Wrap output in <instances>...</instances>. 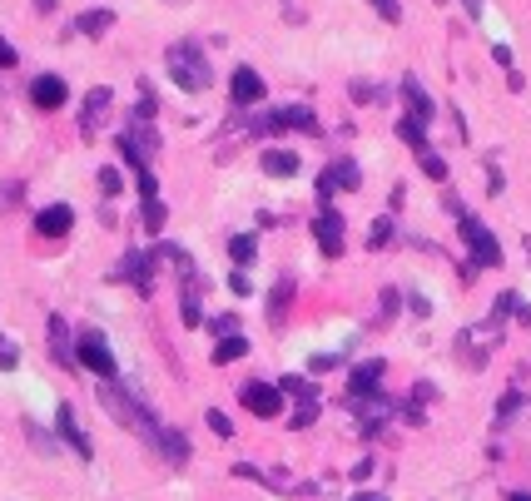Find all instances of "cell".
Wrapping results in <instances>:
<instances>
[{
    "label": "cell",
    "instance_id": "cell-1",
    "mask_svg": "<svg viewBox=\"0 0 531 501\" xmlns=\"http://www.w3.org/2000/svg\"><path fill=\"white\" fill-rule=\"evenodd\" d=\"M100 407H105L120 427H130L134 437H144V442L154 447V437H159V427H164V422H159V417H154L139 397H130L120 382H100Z\"/></svg>",
    "mask_w": 531,
    "mask_h": 501
},
{
    "label": "cell",
    "instance_id": "cell-2",
    "mask_svg": "<svg viewBox=\"0 0 531 501\" xmlns=\"http://www.w3.org/2000/svg\"><path fill=\"white\" fill-rule=\"evenodd\" d=\"M169 75H174L179 90H209L214 85V70H209V60L194 45H174L169 50Z\"/></svg>",
    "mask_w": 531,
    "mask_h": 501
},
{
    "label": "cell",
    "instance_id": "cell-3",
    "mask_svg": "<svg viewBox=\"0 0 531 501\" xmlns=\"http://www.w3.org/2000/svg\"><path fill=\"white\" fill-rule=\"evenodd\" d=\"M462 239H467V249H472V263H477V268H497V263H502V244L492 239V229H487L482 219L462 214Z\"/></svg>",
    "mask_w": 531,
    "mask_h": 501
},
{
    "label": "cell",
    "instance_id": "cell-4",
    "mask_svg": "<svg viewBox=\"0 0 531 501\" xmlns=\"http://www.w3.org/2000/svg\"><path fill=\"white\" fill-rule=\"evenodd\" d=\"M75 363H85L90 373H100L105 382H115V373H120V368H115V353L105 348L100 333H80V343H75Z\"/></svg>",
    "mask_w": 531,
    "mask_h": 501
},
{
    "label": "cell",
    "instance_id": "cell-5",
    "mask_svg": "<svg viewBox=\"0 0 531 501\" xmlns=\"http://www.w3.org/2000/svg\"><path fill=\"white\" fill-rule=\"evenodd\" d=\"M154 263H159V253H130L110 278H115V283H134V288L149 298V293H154Z\"/></svg>",
    "mask_w": 531,
    "mask_h": 501
},
{
    "label": "cell",
    "instance_id": "cell-6",
    "mask_svg": "<svg viewBox=\"0 0 531 501\" xmlns=\"http://www.w3.org/2000/svg\"><path fill=\"white\" fill-rule=\"evenodd\" d=\"M239 402L254 412V417H278L283 412V387H273V382H244V392H239Z\"/></svg>",
    "mask_w": 531,
    "mask_h": 501
},
{
    "label": "cell",
    "instance_id": "cell-7",
    "mask_svg": "<svg viewBox=\"0 0 531 501\" xmlns=\"http://www.w3.org/2000/svg\"><path fill=\"white\" fill-rule=\"evenodd\" d=\"M259 134H273V129H303V134H313L318 129V115L308 110V105H288V110H273L264 120H254Z\"/></svg>",
    "mask_w": 531,
    "mask_h": 501
},
{
    "label": "cell",
    "instance_id": "cell-8",
    "mask_svg": "<svg viewBox=\"0 0 531 501\" xmlns=\"http://www.w3.org/2000/svg\"><path fill=\"white\" fill-rule=\"evenodd\" d=\"M313 239H318V249L328 253V258H338V253H343V214L323 209V214L313 219Z\"/></svg>",
    "mask_w": 531,
    "mask_h": 501
},
{
    "label": "cell",
    "instance_id": "cell-9",
    "mask_svg": "<svg viewBox=\"0 0 531 501\" xmlns=\"http://www.w3.org/2000/svg\"><path fill=\"white\" fill-rule=\"evenodd\" d=\"M55 427H60V437L75 447V457H80V462H90V457H95V447H90V437L80 432V422H75V407H70V402H60V412H55Z\"/></svg>",
    "mask_w": 531,
    "mask_h": 501
},
{
    "label": "cell",
    "instance_id": "cell-10",
    "mask_svg": "<svg viewBox=\"0 0 531 501\" xmlns=\"http://www.w3.org/2000/svg\"><path fill=\"white\" fill-rule=\"evenodd\" d=\"M154 452H159L169 467H189V457H194L189 437H184V432H174V427H159V437H154Z\"/></svg>",
    "mask_w": 531,
    "mask_h": 501
},
{
    "label": "cell",
    "instance_id": "cell-11",
    "mask_svg": "<svg viewBox=\"0 0 531 501\" xmlns=\"http://www.w3.org/2000/svg\"><path fill=\"white\" fill-rule=\"evenodd\" d=\"M358 184H363L358 164H353V159H338V164H328V174L318 179V199H328L333 189H358Z\"/></svg>",
    "mask_w": 531,
    "mask_h": 501
},
{
    "label": "cell",
    "instance_id": "cell-12",
    "mask_svg": "<svg viewBox=\"0 0 531 501\" xmlns=\"http://www.w3.org/2000/svg\"><path fill=\"white\" fill-rule=\"evenodd\" d=\"M65 95H70V90H65L60 75H35V80H30V100H35L40 110H60Z\"/></svg>",
    "mask_w": 531,
    "mask_h": 501
},
{
    "label": "cell",
    "instance_id": "cell-13",
    "mask_svg": "<svg viewBox=\"0 0 531 501\" xmlns=\"http://www.w3.org/2000/svg\"><path fill=\"white\" fill-rule=\"evenodd\" d=\"M70 224H75V214H70L65 204H50V209L35 214V234H40V239H65Z\"/></svg>",
    "mask_w": 531,
    "mask_h": 501
},
{
    "label": "cell",
    "instance_id": "cell-14",
    "mask_svg": "<svg viewBox=\"0 0 531 501\" xmlns=\"http://www.w3.org/2000/svg\"><path fill=\"white\" fill-rule=\"evenodd\" d=\"M110 115V90L100 85V90H90L85 95V110H80V134L85 139H95V129H100V120Z\"/></svg>",
    "mask_w": 531,
    "mask_h": 501
},
{
    "label": "cell",
    "instance_id": "cell-15",
    "mask_svg": "<svg viewBox=\"0 0 531 501\" xmlns=\"http://www.w3.org/2000/svg\"><path fill=\"white\" fill-rule=\"evenodd\" d=\"M229 95H234V105H259V100H264V80H259V75L244 65V70H234Z\"/></svg>",
    "mask_w": 531,
    "mask_h": 501
},
{
    "label": "cell",
    "instance_id": "cell-16",
    "mask_svg": "<svg viewBox=\"0 0 531 501\" xmlns=\"http://www.w3.org/2000/svg\"><path fill=\"white\" fill-rule=\"evenodd\" d=\"M402 95H407V110H412V120H422V125H427V120H432V100H427V90H422V85L407 75V80H402Z\"/></svg>",
    "mask_w": 531,
    "mask_h": 501
},
{
    "label": "cell",
    "instance_id": "cell-17",
    "mask_svg": "<svg viewBox=\"0 0 531 501\" xmlns=\"http://www.w3.org/2000/svg\"><path fill=\"white\" fill-rule=\"evenodd\" d=\"M264 174H273V179L298 174V154L293 149H264Z\"/></svg>",
    "mask_w": 531,
    "mask_h": 501
},
{
    "label": "cell",
    "instance_id": "cell-18",
    "mask_svg": "<svg viewBox=\"0 0 531 501\" xmlns=\"http://www.w3.org/2000/svg\"><path fill=\"white\" fill-rule=\"evenodd\" d=\"M378 382H383V363H363V368H353V377H348V392L353 397H368Z\"/></svg>",
    "mask_w": 531,
    "mask_h": 501
},
{
    "label": "cell",
    "instance_id": "cell-19",
    "mask_svg": "<svg viewBox=\"0 0 531 501\" xmlns=\"http://www.w3.org/2000/svg\"><path fill=\"white\" fill-rule=\"evenodd\" d=\"M398 134H402V144H412L417 154L427 149V125H422V120H412V115H402V120H398Z\"/></svg>",
    "mask_w": 531,
    "mask_h": 501
},
{
    "label": "cell",
    "instance_id": "cell-20",
    "mask_svg": "<svg viewBox=\"0 0 531 501\" xmlns=\"http://www.w3.org/2000/svg\"><path fill=\"white\" fill-rule=\"evenodd\" d=\"M110 25H115V15H110V10H85V15H80V35H95V40H100Z\"/></svg>",
    "mask_w": 531,
    "mask_h": 501
},
{
    "label": "cell",
    "instance_id": "cell-21",
    "mask_svg": "<svg viewBox=\"0 0 531 501\" xmlns=\"http://www.w3.org/2000/svg\"><path fill=\"white\" fill-rule=\"evenodd\" d=\"M249 353V343L239 338V333H229V338H219V348H214V363H234V358H244Z\"/></svg>",
    "mask_w": 531,
    "mask_h": 501
},
{
    "label": "cell",
    "instance_id": "cell-22",
    "mask_svg": "<svg viewBox=\"0 0 531 501\" xmlns=\"http://www.w3.org/2000/svg\"><path fill=\"white\" fill-rule=\"evenodd\" d=\"M164 219H169V209L159 204V194H154V199H144V234H159V229H164Z\"/></svg>",
    "mask_w": 531,
    "mask_h": 501
},
{
    "label": "cell",
    "instance_id": "cell-23",
    "mask_svg": "<svg viewBox=\"0 0 531 501\" xmlns=\"http://www.w3.org/2000/svg\"><path fill=\"white\" fill-rule=\"evenodd\" d=\"M50 353H55L60 363H75V353H70V343H65V323H60V318H50Z\"/></svg>",
    "mask_w": 531,
    "mask_h": 501
},
{
    "label": "cell",
    "instance_id": "cell-24",
    "mask_svg": "<svg viewBox=\"0 0 531 501\" xmlns=\"http://www.w3.org/2000/svg\"><path fill=\"white\" fill-rule=\"evenodd\" d=\"M229 258H234L239 268H249V263L259 258V253H254V239H249V234H234V239H229Z\"/></svg>",
    "mask_w": 531,
    "mask_h": 501
},
{
    "label": "cell",
    "instance_id": "cell-25",
    "mask_svg": "<svg viewBox=\"0 0 531 501\" xmlns=\"http://www.w3.org/2000/svg\"><path fill=\"white\" fill-rule=\"evenodd\" d=\"M417 164H422V174H427V179H437V184L447 179V159H442V154H432V149H422V154H417Z\"/></svg>",
    "mask_w": 531,
    "mask_h": 501
},
{
    "label": "cell",
    "instance_id": "cell-26",
    "mask_svg": "<svg viewBox=\"0 0 531 501\" xmlns=\"http://www.w3.org/2000/svg\"><path fill=\"white\" fill-rule=\"evenodd\" d=\"M288 303H293V283H288V278H283V283H278V288H273V303H268V318H273V323H278V318H283V313H288Z\"/></svg>",
    "mask_w": 531,
    "mask_h": 501
},
{
    "label": "cell",
    "instance_id": "cell-27",
    "mask_svg": "<svg viewBox=\"0 0 531 501\" xmlns=\"http://www.w3.org/2000/svg\"><path fill=\"white\" fill-rule=\"evenodd\" d=\"M179 318H184V323H189V328H194V323H199V318H204V303H199V293H194V288H189V283H184V303H179Z\"/></svg>",
    "mask_w": 531,
    "mask_h": 501
},
{
    "label": "cell",
    "instance_id": "cell-28",
    "mask_svg": "<svg viewBox=\"0 0 531 501\" xmlns=\"http://www.w3.org/2000/svg\"><path fill=\"white\" fill-rule=\"evenodd\" d=\"M522 402H527V397H522V392H517V387H512V392H507V397H502V402H497V422H512V417H517V407H522Z\"/></svg>",
    "mask_w": 531,
    "mask_h": 501
},
{
    "label": "cell",
    "instance_id": "cell-29",
    "mask_svg": "<svg viewBox=\"0 0 531 501\" xmlns=\"http://www.w3.org/2000/svg\"><path fill=\"white\" fill-rule=\"evenodd\" d=\"M368 5H373L388 25H398V20H402V0H368Z\"/></svg>",
    "mask_w": 531,
    "mask_h": 501
},
{
    "label": "cell",
    "instance_id": "cell-30",
    "mask_svg": "<svg viewBox=\"0 0 531 501\" xmlns=\"http://www.w3.org/2000/svg\"><path fill=\"white\" fill-rule=\"evenodd\" d=\"M318 417V397H298V417H293V427H308Z\"/></svg>",
    "mask_w": 531,
    "mask_h": 501
},
{
    "label": "cell",
    "instance_id": "cell-31",
    "mask_svg": "<svg viewBox=\"0 0 531 501\" xmlns=\"http://www.w3.org/2000/svg\"><path fill=\"white\" fill-rule=\"evenodd\" d=\"M100 189H105V194L115 199V194L125 189V179H120V169H100Z\"/></svg>",
    "mask_w": 531,
    "mask_h": 501
},
{
    "label": "cell",
    "instance_id": "cell-32",
    "mask_svg": "<svg viewBox=\"0 0 531 501\" xmlns=\"http://www.w3.org/2000/svg\"><path fill=\"white\" fill-rule=\"evenodd\" d=\"M388 239H393V224H388V219H378V224H373V234H368V249H383Z\"/></svg>",
    "mask_w": 531,
    "mask_h": 501
},
{
    "label": "cell",
    "instance_id": "cell-33",
    "mask_svg": "<svg viewBox=\"0 0 531 501\" xmlns=\"http://www.w3.org/2000/svg\"><path fill=\"white\" fill-rule=\"evenodd\" d=\"M209 432H214V437H234V422L214 407V412H209Z\"/></svg>",
    "mask_w": 531,
    "mask_h": 501
},
{
    "label": "cell",
    "instance_id": "cell-34",
    "mask_svg": "<svg viewBox=\"0 0 531 501\" xmlns=\"http://www.w3.org/2000/svg\"><path fill=\"white\" fill-rule=\"evenodd\" d=\"M25 437H30V442H35V447H40V452H45V457H50V452H55V442H50V437H45V432H40V427H30V422H25Z\"/></svg>",
    "mask_w": 531,
    "mask_h": 501
},
{
    "label": "cell",
    "instance_id": "cell-35",
    "mask_svg": "<svg viewBox=\"0 0 531 501\" xmlns=\"http://www.w3.org/2000/svg\"><path fill=\"white\" fill-rule=\"evenodd\" d=\"M15 363H20V353H15V348L0 338V368H15Z\"/></svg>",
    "mask_w": 531,
    "mask_h": 501
},
{
    "label": "cell",
    "instance_id": "cell-36",
    "mask_svg": "<svg viewBox=\"0 0 531 501\" xmlns=\"http://www.w3.org/2000/svg\"><path fill=\"white\" fill-rule=\"evenodd\" d=\"M492 60H497L502 70H512V50H507V45H492Z\"/></svg>",
    "mask_w": 531,
    "mask_h": 501
},
{
    "label": "cell",
    "instance_id": "cell-37",
    "mask_svg": "<svg viewBox=\"0 0 531 501\" xmlns=\"http://www.w3.org/2000/svg\"><path fill=\"white\" fill-rule=\"evenodd\" d=\"M214 333H224V338L239 333V318H214Z\"/></svg>",
    "mask_w": 531,
    "mask_h": 501
},
{
    "label": "cell",
    "instance_id": "cell-38",
    "mask_svg": "<svg viewBox=\"0 0 531 501\" xmlns=\"http://www.w3.org/2000/svg\"><path fill=\"white\" fill-rule=\"evenodd\" d=\"M5 65H15V50H10V45L0 40V70H5Z\"/></svg>",
    "mask_w": 531,
    "mask_h": 501
},
{
    "label": "cell",
    "instance_id": "cell-39",
    "mask_svg": "<svg viewBox=\"0 0 531 501\" xmlns=\"http://www.w3.org/2000/svg\"><path fill=\"white\" fill-rule=\"evenodd\" d=\"M462 5H467L472 15H482V5H487V0H462Z\"/></svg>",
    "mask_w": 531,
    "mask_h": 501
},
{
    "label": "cell",
    "instance_id": "cell-40",
    "mask_svg": "<svg viewBox=\"0 0 531 501\" xmlns=\"http://www.w3.org/2000/svg\"><path fill=\"white\" fill-rule=\"evenodd\" d=\"M507 501H531V497H527V492H512V497H507Z\"/></svg>",
    "mask_w": 531,
    "mask_h": 501
}]
</instances>
